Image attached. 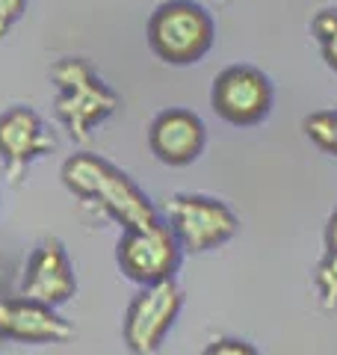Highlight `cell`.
Masks as SVG:
<instances>
[{
	"label": "cell",
	"instance_id": "1",
	"mask_svg": "<svg viewBox=\"0 0 337 355\" xmlns=\"http://www.w3.org/2000/svg\"><path fill=\"white\" fill-rule=\"evenodd\" d=\"M62 184L74 198L101 210L121 231L142 228L160 219V210L139 190L137 181L92 151H77L62 163Z\"/></svg>",
	"mask_w": 337,
	"mask_h": 355
},
{
	"label": "cell",
	"instance_id": "2",
	"mask_svg": "<svg viewBox=\"0 0 337 355\" xmlns=\"http://www.w3.org/2000/svg\"><path fill=\"white\" fill-rule=\"evenodd\" d=\"M51 80L56 86L53 113L74 142L86 146L92 133L112 119L121 107L119 92L101 80L95 65L83 57H65L51 65Z\"/></svg>",
	"mask_w": 337,
	"mask_h": 355
},
{
	"label": "cell",
	"instance_id": "3",
	"mask_svg": "<svg viewBox=\"0 0 337 355\" xmlns=\"http://www.w3.org/2000/svg\"><path fill=\"white\" fill-rule=\"evenodd\" d=\"M145 36L157 60L184 69V65H196L213 48L216 24L196 0H163L151 12Z\"/></svg>",
	"mask_w": 337,
	"mask_h": 355
},
{
	"label": "cell",
	"instance_id": "4",
	"mask_svg": "<svg viewBox=\"0 0 337 355\" xmlns=\"http://www.w3.org/2000/svg\"><path fill=\"white\" fill-rule=\"evenodd\" d=\"M166 225L187 254H205L225 246L240 228L237 214L213 196L178 193L166 202Z\"/></svg>",
	"mask_w": 337,
	"mask_h": 355
},
{
	"label": "cell",
	"instance_id": "5",
	"mask_svg": "<svg viewBox=\"0 0 337 355\" xmlns=\"http://www.w3.org/2000/svg\"><path fill=\"white\" fill-rule=\"evenodd\" d=\"M184 311V287L175 279L145 284L128 302L121 338L133 355H157Z\"/></svg>",
	"mask_w": 337,
	"mask_h": 355
},
{
	"label": "cell",
	"instance_id": "6",
	"mask_svg": "<svg viewBox=\"0 0 337 355\" xmlns=\"http://www.w3.org/2000/svg\"><path fill=\"white\" fill-rule=\"evenodd\" d=\"M116 261L128 282L145 287L175 279L184 261V249L172 234V228L163 219H157L151 225L121 231Z\"/></svg>",
	"mask_w": 337,
	"mask_h": 355
},
{
	"label": "cell",
	"instance_id": "7",
	"mask_svg": "<svg viewBox=\"0 0 337 355\" xmlns=\"http://www.w3.org/2000/svg\"><path fill=\"white\" fill-rule=\"evenodd\" d=\"M275 86L254 65H228L213 77L210 107L225 125L231 128H254L273 113Z\"/></svg>",
	"mask_w": 337,
	"mask_h": 355
},
{
	"label": "cell",
	"instance_id": "8",
	"mask_svg": "<svg viewBox=\"0 0 337 355\" xmlns=\"http://www.w3.org/2000/svg\"><path fill=\"white\" fill-rule=\"evenodd\" d=\"M74 293H77V275H74V266H71L69 252L62 246V240H56V237L42 240L30 252L24 270H21L18 296L60 308L65 302H71Z\"/></svg>",
	"mask_w": 337,
	"mask_h": 355
},
{
	"label": "cell",
	"instance_id": "9",
	"mask_svg": "<svg viewBox=\"0 0 337 355\" xmlns=\"http://www.w3.org/2000/svg\"><path fill=\"white\" fill-rule=\"evenodd\" d=\"M74 338V326L60 314V308L33 302L24 296H12L0 291V343H27V347H44V343H69Z\"/></svg>",
	"mask_w": 337,
	"mask_h": 355
},
{
	"label": "cell",
	"instance_id": "10",
	"mask_svg": "<svg viewBox=\"0 0 337 355\" xmlns=\"http://www.w3.org/2000/svg\"><path fill=\"white\" fill-rule=\"evenodd\" d=\"M51 148L53 139L33 107L18 104L0 113V163L12 184H21L30 163L48 157Z\"/></svg>",
	"mask_w": 337,
	"mask_h": 355
},
{
	"label": "cell",
	"instance_id": "11",
	"mask_svg": "<svg viewBox=\"0 0 337 355\" xmlns=\"http://www.w3.org/2000/svg\"><path fill=\"white\" fill-rule=\"evenodd\" d=\"M148 148L166 166H189L207 148V128L198 113L187 107H166L148 125Z\"/></svg>",
	"mask_w": 337,
	"mask_h": 355
},
{
	"label": "cell",
	"instance_id": "12",
	"mask_svg": "<svg viewBox=\"0 0 337 355\" xmlns=\"http://www.w3.org/2000/svg\"><path fill=\"white\" fill-rule=\"evenodd\" d=\"M313 287L322 311H337V207L331 210L322 234V258L313 272Z\"/></svg>",
	"mask_w": 337,
	"mask_h": 355
},
{
	"label": "cell",
	"instance_id": "13",
	"mask_svg": "<svg viewBox=\"0 0 337 355\" xmlns=\"http://www.w3.org/2000/svg\"><path fill=\"white\" fill-rule=\"evenodd\" d=\"M302 130H305V137L322 154H329V157L337 160V107L308 113L305 121H302Z\"/></svg>",
	"mask_w": 337,
	"mask_h": 355
},
{
	"label": "cell",
	"instance_id": "14",
	"mask_svg": "<svg viewBox=\"0 0 337 355\" xmlns=\"http://www.w3.org/2000/svg\"><path fill=\"white\" fill-rule=\"evenodd\" d=\"M311 33L320 44V53L325 65L331 71H337V9H320L317 15L311 18Z\"/></svg>",
	"mask_w": 337,
	"mask_h": 355
},
{
	"label": "cell",
	"instance_id": "15",
	"mask_svg": "<svg viewBox=\"0 0 337 355\" xmlns=\"http://www.w3.org/2000/svg\"><path fill=\"white\" fill-rule=\"evenodd\" d=\"M201 355H261V352H257L254 343L243 338H216L201 349Z\"/></svg>",
	"mask_w": 337,
	"mask_h": 355
},
{
	"label": "cell",
	"instance_id": "16",
	"mask_svg": "<svg viewBox=\"0 0 337 355\" xmlns=\"http://www.w3.org/2000/svg\"><path fill=\"white\" fill-rule=\"evenodd\" d=\"M27 12V0H0V39L12 30Z\"/></svg>",
	"mask_w": 337,
	"mask_h": 355
}]
</instances>
